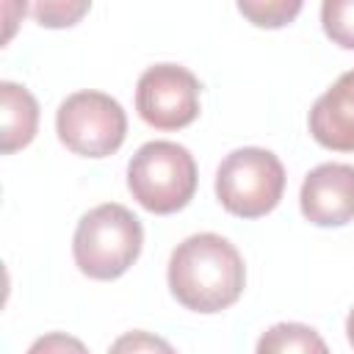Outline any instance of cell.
Segmentation results:
<instances>
[{"instance_id": "1", "label": "cell", "mask_w": 354, "mask_h": 354, "mask_svg": "<svg viewBox=\"0 0 354 354\" xmlns=\"http://www.w3.org/2000/svg\"><path fill=\"white\" fill-rule=\"evenodd\" d=\"M246 285L241 252L216 232L188 235L169 257L171 296L194 313H221L235 304Z\"/></svg>"}, {"instance_id": "2", "label": "cell", "mask_w": 354, "mask_h": 354, "mask_svg": "<svg viewBox=\"0 0 354 354\" xmlns=\"http://www.w3.org/2000/svg\"><path fill=\"white\" fill-rule=\"evenodd\" d=\"M144 227L119 202H105L91 207L75 230L72 254L75 266L91 279L122 277L141 254Z\"/></svg>"}, {"instance_id": "3", "label": "cell", "mask_w": 354, "mask_h": 354, "mask_svg": "<svg viewBox=\"0 0 354 354\" xmlns=\"http://www.w3.org/2000/svg\"><path fill=\"white\" fill-rule=\"evenodd\" d=\"M196 160L177 141H147L127 163L133 199L158 216L183 210L196 191Z\"/></svg>"}, {"instance_id": "4", "label": "cell", "mask_w": 354, "mask_h": 354, "mask_svg": "<svg viewBox=\"0 0 354 354\" xmlns=\"http://www.w3.org/2000/svg\"><path fill=\"white\" fill-rule=\"evenodd\" d=\"M285 191L282 160L260 147L232 149L216 171V196L221 207L241 218H260L271 213Z\"/></svg>"}, {"instance_id": "5", "label": "cell", "mask_w": 354, "mask_h": 354, "mask_svg": "<svg viewBox=\"0 0 354 354\" xmlns=\"http://www.w3.org/2000/svg\"><path fill=\"white\" fill-rule=\"evenodd\" d=\"M55 133L75 155L105 158L122 147L127 136V116L105 91H75L58 105Z\"/></svg>"}, {"instance_id": "6", "label": "cell", "mask_w": 354, "mask_h": 354, "mask_svg": "<svg viewBox=\"0 0 354 354\" xmlns=\"http://www.w3.org/2000/svg\"><path fill=\"white\" fill-rule=\"evenodd\" d=\"M199 80L180 64H155L136 83V111L155 130H180L199 116Z\"/></svg>"}, {"instance_id": "7", "label": "cell", "mask_w": 354, "mask_h": 354, "mask_svg": "<svg viewBox=\"0 0 354 354\" xmlns=\"http://www.w3.org/2000/svg\"><path fill=\"white\" fill-rule=\"evenodd\" d=\"M299 205L307 221L318 227H343L354 218V166L321 163L299 191Z\"/></svg>"}, {"instance_id": "8", "label": "cell", "mask_w": 354, "mask_h": 354, "mask_svg": "<svg viewBox=\"0 0 354 354\" xmlns=\"http://www.w3.org/2000/svg\"><path fill=\"white\" fill-rule=\"evenodd\" d=\"M313 138L335 152H354V69L343 72L310 111Z\"/></svg>"}, {"instance_id": "9", "label": "cell", "mask_w": 354, "mask_h": 354, "mask_svg": "<svg viewBox=\"0 0 354 354\" xmlns=\"http://www.w3.org/2000/svg\"><path fill=\"white\" fill-rule=\"evenodd\" d=\"M39 127V102L36 97L11 80L0 83V152L11 155L28 147Z\"/></svg>"}, {"instance_id": "10", "label": "cell", "mask_w": 354, "mask_h": 354, "mask_svg": "<svg viewBox=\"0 0 354 354\" xmlns=\"http://www.w3.org/2000/svg\"><path fill=\"white\" fill-rule=\"evenodd\" d=\"M254 354H332V351L313 326L299 321H282L260 335Z\"/></svg>"}, {"instance_id": "11", "label": "cell", "mask_w": 354, "mask_h": 354, "mask_svg": "<svg viewBox=\"0 0 354 354\" xmlns=\"http://www.w3.org/2000/svg\"><path fill=\"white\" fill-rule=\"evenodd\" d=\"M238 11L249 17L257 28H282L301 11V3L299 0H241Z\"/></svg>"}, {"instance_id": "12", "label": "cell", "mask_w": 354, "mask_h": 354, "mask_svg": "<svg viewBox=\"0 0 354 354\" xmlns=\"http://www.w3.org/2000/svg\"><path fill=\"white\" fill-rule=\"evenodd\" d=\"M321 25L335 44L354 50V0H324Z\"/></svg>"}, {"instance_id": "13", "label": "cell", "mask_w": 354, "mask_h": 354, "mask_svg": "<svg viewBox=\"0 0 354 354\" xmlns=\"http://www.w3.org/2000/svg\"><path fill=\"white\" fill-rule=\"evenodd\" d=\"M108 354H177V351L171 348L169 340H163L152 332H144V329H133V332L119 335L111 343Z\"/></svg>"}, {"instance_id": "14", "label": "cell", "mask_w": 354, "mask_h": 354, "mask_svg": "<svg viewBox=\"0 0 354 354\" xmlns=\"http://www.w3.org/2000/svg\"><path fill=\"white\" fill-rule=\"evenodd\" d=\"M30 11L47 28H66L75 25L88 11V3H36L30 6Z\"/></svg>"}, {"instance_id": "15", "label": "cell", "mask_w": 354, "mask_h": 354, "mask_svg": "<svg viewBox=\"0 0 354 354\" xmlns=\"http://www.w3.org/2000/svg\"><path fill=\"white\" fill-rule=\"evenodd\" d=\"M28 354H88V348L66 332H47L30 343Z\"/></svg>"}, {"instance_id": "16", "label": "cell", "mask_w": 354, "mask_h": 354, "mask_svg": "<svg viewBox=\"0 0 354 354\" xmlns=\"http://www.w3.org/2000/svg\"><path fill=\"white\" fill-rule=\"evenodd\" d=\"M346 335H348V343H351V348H354V310H351L348 318H346Z\"/></svg>"}]
</instances>
